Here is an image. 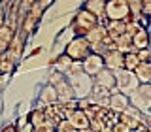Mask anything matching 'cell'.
Masks as SVG:
<instances>
[{
    "label": "cell",
    "instance_id": "1",
    "mask_svg": "<svg viewBox=\"0 0 151 132\" xmlns=\"http://www.w3.org/2000/svg\"><path fill=\"white\" fill-rule=\"evenodd\" d=\"M66 79H68L70 87L74 91V96L76 100H81V98H89L93 87H94V79L89 77L87 74L83 72H68L66 74Z\"/></svg>",
    "mask_w": 151,
    "mask_h": 132
},
{
    "label": "cell",
    "instance_id": "2",
    "mask_svg": "<svg viewBox=\"0 0 151 132\" xmlns=\"http://www.w3.org/2000/svg\"><path fill=\"white\" fill-rule=\"evenodd\" d=\"M94 27H98V17H94L93 13H89L85 8H81L78 13H76L72 25H70V30H72L76 36L85 38Z\"/></svg>",
    "mask_w": 151,
    "mask_h": 132
},
{
    "label": "cell",
    "instance_id": "3",
    "mask_svg": "<svg viewBox=\"0 0 151 132\" xmlns=\"http://www.w3.org/2000/svg\"><path fill=\"white\" fill-rule=\"evenodd\" d=\"M64 53L68 55L70 59L74 60V62H83V60L93 53V49H91V44H89L85 38L76 36V38H72V40L68 42Z\"/></svg>",
    "mask_w": 151,
    "mask_h": 132
},
{
    "label": "cell",
    "instance_id": "4",
    "mask_svg": "<svg viewBox=\"0 0 151 132\" xmlns=\"http://www.w3.org/2000/svg\"><path fill=\"white\" fill-rule=\"evenodd\" d=\"M140 87V81L136 79V74L130 72V70H117L115 72V89L119 91L121 94H127L130 96L136 89Z\"/></svg>",
    "mask_w": 151,
    "mask_h": 132
},
{
    "label": "cell",
    "instance_id": "5",
    "mask_svg": "<svg viewBox=\"0 0 151 132\" xmlns=\"http://www.w3.org/2000/svg\"><path fill=\"white\" fill-rule=\"evenodd\" d=\"M106 17L108 21H123V23L132 21L129 2L127 0H110V2H106Z\"/></svg>",
    "mask_w": 151,
    "mask_h": 132
},
{
    "label": "cell",
    "instance_id": "6",
    "mask_svg": "<svg viewBox=\"0 0 151 132\" xmlns=\"http://www.w3.org/2000/svg\"><path fill=\"white\" fill-rule=\"evenodd\" d=\"M130 106L136 108L140 113H151V85H140L129 96Z\"/></svg>",
    "mask_w": 151,
    "mask_h": 132
},
{
    "label": "cell",
    "instance_id": "7",
    "mask_svg": "<svg viewBox=\"0 0 151 132\" xmlns=\"http://www.w3.org/2000/svg\"><path fill=\"white\" fill-rule=\"evenodd\" d=\"M49 85H53V87H55L57 94H59V102L60 104H66V102H70V100H76L74 91H72V87H70L66 75L59 74V72H53V74L49 75Z\"/></svg>",
    "mask_w": 151,
    "mask_h": 132
},
{
    "label": "cell",
    "instance_id": "8",
    "mask_svg": "<svg viewBox=\"0 0 151 132\" xmlns=\"http://www.w3.org/2000/svg\"><path fill=\"white\" fill-rule=\"evenodd\" d=\"M89 119V128L93 132H102L106 128V119H108V108H100L96 104H91L87 110H83Z\"/></svg>",
    "mask_w": 151,
    "mask_h": 132
},
{
    "label": "cell",
    "instance_id": "9",
    "mask_svg": "<svg viewBox=\"0 0 151 132\" xmlns=\"http://www.w3.org/2000/svg\"><path fill=\"white\" fill-rule=\"evenodd\" d=\"M83 66V72L89 75V77H96L98 74L102 72L104 68H106V64H104V57L96 55V53H91L87 57V59L81 62Z\"/></svg>",
    "mask_w": 151,
    "mask_h": 132
},
{
    "label": "cell",
    "instance_id": "10",
    "mask_svg": "<svg viewBox=\"0 0 151 132\" xmlns=\"http://www.w3.org/2000/svg\"><path fill=\"white\" fill-rule=\"evenodd\" d=\"M104 64H106L108 70H111V72H117V70H123L125 68V55L119 53V51H108L106 55H104Z\"/></svg>",
    "mask_w": 151,
    "mask_h": 132
},
{
    "label": "cell",
    "instance_id": "11",
    "mask_svg": "<svg viewBox=\"0 0 151 132\" xmlns=\"http://www.w3.org/2000/svg\"><path fill=\"white\" fill-rule=\"evenodd\" d=\"M129 106H130V100H129L127 94H121L117 89H115V91H111V94H110V110L111 111L123 113Z\"/></svg>",
    "mask_w": 151,
    "mask_h": 132
},
{
    "label": "cell",
    "instance_id": "12",
    "mask_svg": "<svg viewBox=\"0 0 151 132\" xmlns=\"http://www.w3.org/2000/svg\"><path fill=\"white\" fill-rule=\"evenodd\" d=\"M94 79V85H100V87H106L108 91H115V72L104 68L100 74L96 75Z\"/></svg>",
    "mask_w": 151,
    "mask_h": 132
},
{
    "label": "cell",
    "instance_id": "13",
    "mask_svg": "<svg viewBox=\"0 0 151 132\" xmlns=\"http://www.w3.org/2000/svg\"><path fill=\"white\" fill-rule=\"evenodd\" d=\"M106 38H108V32H106V27H102V25H98V27H94L91 32H89L87 36H85V40L91 44V49L93 47H96V45H102L104 42H106Z\"/></svg>",
    "mask_w": 151,
    "mask_h": 132
},
{
    "label": "cell",
    "instance_id": "14",
    "mask_svg": "<svg viewBox=\"0 0 151 132\" xmlns=\"http://www.w3.org/2000/svg\"><path fill=\"white\" fill-rule=\"evenodd\" d=\"M66 119L70 121V125L76 126V130H85V128H89V119H87V115H85L83 110H74V111H70L68 115H66Z\"/></svg>",
    "mask_w": 151,
    "mask_h": 132
},
{
    "label": "cell",
    "instance_id": "15",
    "mask_svg": "<svg viewBox=\"0 0 151 132\" xmlns=\"http://www.w3.org/2000/svg\"><path fill=\"white\" fill-rule=\"evenodd\" d=\"M40 104H44V106H55V104H59V94H57L55 87L53 85H45L44 89H42V94H40Z\"/></svg>",
    "mask_w": 151,
    "mask_h": 132
},
{
    "label": "cell",
    "instance_id": "16",
    "mask_svg": "<svg viewBox=\"0 0 151 132\" xmlns=\"http://www.w3.org/2000/svg\"><path fill=\"white\" fill-rule=\"evenodd\" d=\"M13 36H15V30H13L12 27L4 25L2 28H0V55H4L8 51L9 44H12V40H13Z\"/></svg>",
    "mask_w": 151,
    "mask_h": 132
},
{
    "label": "cell",
    "instance_id": "17",
    "mask_svg": "<svg viewBox=\"0 0 151 132\" xmlns=\"http://www.w3.org/2000/svg\"><path fill=\"white\" fill-rule=\"evenodd\" d=\"M85 9H87L89 13H93L94 17H104L106 15V2L104 0H91V2H85Z\"/></svg>",
    "mask_w": 151,
    "mask_h": 132
},
{
    "label": "cell",
    "instance_id": "18",
    "mask_svg": "<svg viewBox=\"0 0 151 132\" xmlns=\"http://www.w3.org/2000/svg\"><path fill=\"white\" fill-rule=\"evenodd\" d=\"M125 28H127V23H123V21H108L106 32L111 40H117L119 36L125 34Z\"/></svg>",
    "mask_w": 151,
    "mask_h": 132
},
{
    "label": "cell",
    "instance_id": "19",
    "mask_svg": "<svg viewBox=\"0 0 151 132\" xmlns=\"http://www.w3.org/2000/svg\"><path fill=\"white\" fill-rule=\"evenodd\" d=\"M134 74H136V79L140 81V85H151V64L149 62L140 64L134 70Z\"/></svg>",
    "mask_w": 151,
    "mask_h": 132
},
{
    "label": "cell",
    "instance_id": "20",
    "mask_svg": "<svg viewBox=\"0 0 151 132\" xmlns=\"http://www.w3.org/2000/svg\"><path fill=\"white\" fill-rule=\"evenodd\" d=\"M72 64H74V60L70 59L66 53H63L60 57H57V59H55V72L66 75V74L70 72V68H72Z\"/></svg>",
    "mask_w": 151,
    "mask_h": 132
},
{
    "label": "cell",
    "instance_id": "21",
    "mask_svg": "<svg viewBox=\"0 0 151 132\" xmlns=\"http://www.w3.org/2000/svg\"><path fill=\"white\" fill-rule=\"evenodd\" d=\"M113 44H115V49L119 51V53H123V55L132 53V51H134V45H132V38H130V36H127V34L119 36L117 40H113Z\"/></svg>",
    "mask_w": 151,
    "mask_h": 132
},
{
    "label": "cell",
    "instance_id": "22",
    "mask_svg": "<svg viewBox=\"0 0 151 132\" xmlns=\"http://www.w3.org/2000/svg\"><path fill=\"white\" fill-rule=\"evenodd\" d=\"M132 45H134V51L147 49V45H149V32L145 30V28H142L136 36H132Z\"/></svg>",
    "mask_w": 151,
    "mask_h": 132
},
{
    "label": "cell",
    "instance_id": "23",
    "mask_svg": "<svg viewBox=\"0 0 151 132\" xmlns=\"http://www.w3.org/2000/svg\"><path fill=\"white\" fill-rule=\"evenodd\" d=\"M6 53L12 57L13 60H17L19 57H21V53H23V38L21 36H17V34L13 36V40H12V44H9Z\"/></svg>",
    "mask_w": 151,
    "mask_h": 132
},
{
    "label": "cell",
    "instance_id": "24",
    "mask_svg": "<svg viewBox=\"0 0 151 132\" xmlns=\"http://www.w3.org/2000/svg\"><path fill=\"white\" fill-rule=\"evenodd\" d=\"M142 62L138 59V53L136 51H132V53H127L125 55V70H130V72H134L136 68H138Z\"/></svg>",
    "mask_w": 151,
    "mask_h": 132
},
{
    "label": "cell",
    "instance_id": "25",
    "mask_svg": "<svg viewBox=\"0 0 151 132\" xmlns=\"http://www.w3.org/2000/svg\"><path fill=\"white\" fill-rule=\"evenodd\" d=\"M127 2H129V9H130L132 19L142 15V0H127Z\"/></svg>",
    "mask_w": 151,
    "mask_h": 132
},
{
    "label": "cell",
    "instance_id": "26",
    "mask_svg": "<svg viewBox=\"0 0 151 132\" xmlns=\"http://www.w3.org/2000/svg\"><path fill=\"white\" fill-rule=\"evenodd\" d=\"M57 128V125L53 121H47L44 123V125H40V126H32V132H55Z\"/></svg>",
    "mask_w": 151,
    "mask_h": 132
},
{
    "label": "cell",
    "instance_id": "27",
    "mask_svg": "<svg viewBox=\"0 0 151 132\" xmlns=\"http://www.w3.org/2000/svg\"><path fill=\"white\" fill-rule=\"evenodd\" d=\"M55 132H78V130H76V126H74V125H70V121H68V119H64V121H60L59 125H57Z\"/></svg>",
    "mask_w": 151,
    "mask_h": 132
},
{
    "label": "cell",
    "instance_id": "28",
    "mask_svg": "<svg viewBox=\"0 0 151 132\" xmlns=\"http://www.w3.org/2000/svg\"><path fill=\"white\" fill-rule=\"evenodd\" d=\"M113 132H134V130H132L129 125H125L121 119H117V123L113 125Z\"/></svg>",
    "mask_w": 151,
    "mask_h": 132
},
{
    "label": "cell",
    "instance_id": "29",
    "mask_svg": "<svg viewBox=\"0 0 151 132\" xmlns=\"http://www.w3.org/2000/svg\"><path fill=\"white\" fill-rule=\"evenodd\" d=\"M138 53V59H140V62L144 64V62H151V51L149 49H142V51H136Z\"/></svg>",
    "mask_w": 151,
    "mask_h": 132
},
{
    "label": "cell",
    "instance_id": "30",
    "mask_svg": "<svg viewBox=\"0 0 151 132\" xmlns=\"http://www.w3.org/2000/svg\"><path fill=\"white\" fill-rule=\"evenodd\" d=\"M142 13L151 19V0H142Z\"/></svg>",
    "mask_w": 151,
    "mask_h": 132
},
{
    "label": "cell",
    "instance_id": "31",
    "mask_svg": "<svg viewBox=\"0 0 151 132\" xmlns=\"http://www.w3.org/2000/svg\"><path fill=\"white\" fill-rule=\"evenodd\" d=\"M4 132H15V128H13V126H8V128L4 130Z\"/></svg>",
    "mask_w": 151,
    "mask_h": 132
},
{
    "label": "cell",
    "instance_id": "32",
    "mask_svg": "<svg viewBox=\"0 0 151 132\" xmlns=\"http://www.w3.org/2000/svg\"><path fill=\"white\" fill-rule=\"evenodd\" d=\"M147 32H149V45H147V49L151 51V30H147Z\"/></svg>",
    "mask_w": 151,
    "mask_h": 132
},
{
    "label": "cell",
    "instance_id": "33",
    "mask_svg": "<svg viewBox=\"0 0 151 132\" xmlns=\"http://www.w3.org/2000/svg\"><path fill=\"white\" fill-rule=\"evenodd\" d=\"M78 132H93L91 128H85V130H78Z\"/></svg>",
    "mask_w": 151,
    "mask_h": 132
},
{
    "label": "cell",
    "instance_id": "34",
    "mask_svg": "<svg viewBox=\"0 0 151 132\" xmlns=\"http://www.w3.org/2000/svg\"><path fill=\"white\" fill-rule=\"evenodd\" d=\"M147 30H151V19H149V25H147Z\"/></svg>",
    "mask_w": 151,
    "mask_h": 132
},
{
    "label": "cell",
    "instance_id": "35",
    "mask_svg": "<svg viewBox=\"0 0 151 132\" xmlns=\"http://www.w3.org/2000/svg\"><path fill=\"white\" fill-rule=\"evenodd\" d=\"M149 64H151V62H149Z\"/></svg>",
    "mask_w": 151,
    "mask_h": 132
},
{
    "label": "cell",
    "instance_id": "36",
    "mask_svg": "<svg viewBox=\"0 0 151 132\" xmlns=\"http://www.w3.org/2000/svg\"><path fill=\"white\" fill-rule=\"evenodd\" d=\"M134 132H136V130H134Z\"/></svg>",
    "mask_w": 151,
    "mask_h": 132
}]
</instances>
